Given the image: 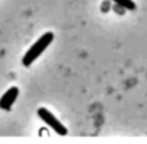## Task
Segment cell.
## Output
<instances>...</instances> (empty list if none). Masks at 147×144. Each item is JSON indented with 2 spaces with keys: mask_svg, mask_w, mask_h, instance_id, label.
Wrapping results in <instances>:
<instances>
[{
  "mask_svg": "<svg viewBox=\"0 0 147 144\" xmlns=\"http://www.w3.org/2000/svg\"><path fill=\"white\" fill-rule=\"evenodd\" d=\"M114 3H117L118 6L124 7V9H128V10H134L136 9V3L133 0H113Z\"/></svg>",
  "mask_w": 147,
  "mask_h": 144,
  "instance_id": "cell-4",
  "label": "cell"
},
{
  "mask_svg": "<svg viewBox=\"0 0 147 144\" xmlns=\"http://www.w3.org/2000/svg\"><path fill=\"white\" fill-rule=\"evenodd\" d=\"M18 95H19V88H16V87L9 88L3 94V97L0 98V108H2V110H10L12 105L15 104Z\"/></svg>",
  "mask_w": 147,
  "mask_h": 144,
  "instance_id": "cell-3",
  "label": "cell"
},
{
  "mask_svg": "<svg viewBox=\"0 0 147 144\" xmlns=\"http://www.w3.org/2000/svg\"><path fill=\"white\" fill-rule=\"evenodd\" d=\"M38 115H39V118L43 121V122H46L52 130H55V133L56 134H59V135H66V133H68V130H66V127L52 114V112H49L46 108H39L38 110Z\"/></svg>",
  "mask_w": 147,
  "mask_h": 144,
  "instance_id": "cell-2",
  "label": "cell"
},
{
  "mask_svg": "<svg viewBox=\"0 0 147 144\" xmlns=\"http://www.w3.org/2000/svg\"><path fill=\"white\" fill-rule=\"evenodd\" d=\"M52 40H53V33H52V32H48V33L42 35V36L38 39V42H35V43L32 45V48H30V49L26 52V55L23 56V59H22L23 65H25V66H30V65L43 53V50L52 43Z\"/></svg>",
  "mask_w": 147,
  "mask_h": 144,
  "instance_id": "cell-1",
  "label": "cell"
}]
</instances>
